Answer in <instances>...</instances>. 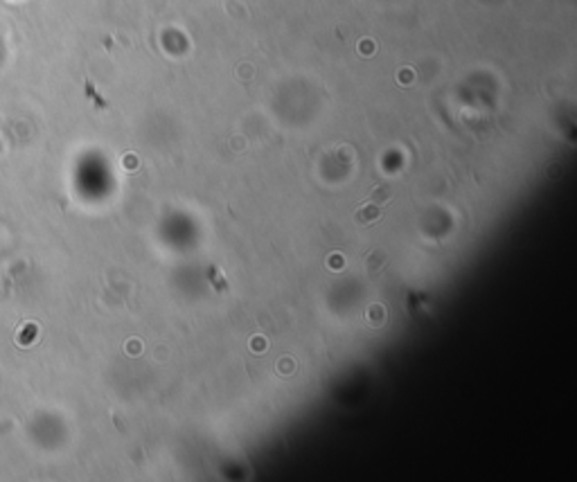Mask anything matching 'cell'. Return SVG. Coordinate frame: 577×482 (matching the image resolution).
Returning <instances> with one entry per match:
<instances>
[{
    "mask_svg": "<svg viewBox=\"0 0 577 482\" xmlns=\"http://www.w3.org/2000/svg\"><path fill=\"white\" fill-rule=\"evenodd\" d=\"M381 214H383V205L365 200V205L361 207V210H356V212H354V221H356V226L365 228V226H372V223H376V221L381 219Z\"/></svg>",
    "mask_w": 577,
    "mask_h": 482,
    "instance_id": "cell-1",
    "label": "cell"
},
{
    "mask_svg": "<svg viewBox=\"0 0 577 482\" xmlns=\"http://www.w3.org/2000/svg\"><path fill=\"white\" fill-rule=\"evenodd\" d=\"M390 196H392V187H390V185H379V187L368 196V200H370V203H379V205H386L390 200Z\"/></svg>",
    "mask_w": 577,
    "mask_h": 482,
    "instance_id": "cell-2",
    "label": "cell"
},
{
    "mask_svg": "<svg viewBox=\"0 0 577 482\" xmlns=\"http://www.w3.org/2000/svg\"><path fill=\"white\" fill-rule=\"evenodd\" d=\"M210 282H212V286L217 288V291H221V293H228V284L226 280H223V273H221L217 266H210Z\"/></svg>",
    "mask_w": 577,
    "mask_h": 482,
    "instance_id": "cell-3",
    "label": "cell"
},
{
    "mask_svg": "<svg viewBox=\"0 0 577 482\" xmlns=\"http://www.w3.org/2000/svg\"><path fill=\"white\" fill-rule=\"evenodd\" d=\"M386 264V255L383 252H372L370 255V264H368V270H370L372 275L376 273V266H383Z\"/></svg>",
    "mask_w": 577,
    "mask_h": 482,
    "instance_id": "cell-4",
    "label": "cell"
}]
</instances>
